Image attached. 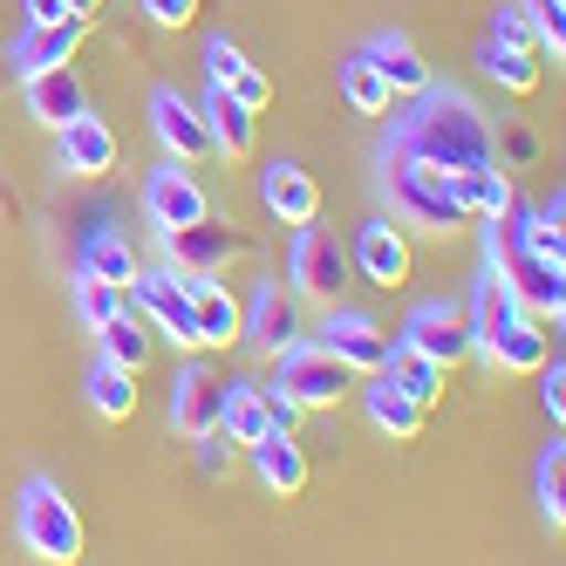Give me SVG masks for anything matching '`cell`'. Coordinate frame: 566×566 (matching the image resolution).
<instances>
[{
	"label": "cell",
	"mask_w": 566,
	"mask_h": 566,
	"mask_svg": "<svg viewBox=\"0 0 566 566\" xmlns=\"http://www.w3.org/2000/svg\"><path fill=\"white\" fill-rule=\"evenodd\" d=\"M417 109L389 130V150H410L437 171H471V165H492V124L478 116V103H464L458 90H417Z\"/></svg>",
	"instance_id": "obj_1"
},
{
	"label": "cell",
	"mask_w": 566,
	"mask_h": 566,
	"mask_svg": "<svg viewBox=\"0 0 566 566\" xmlns=\"http://www.w3.org/2000/svg\"><path fill=\"white\" fill-rule=\"evenodd\" d=\"M382 185H389V212L402 226H423V232H458L464 226V206L451 191V171L423 165L410 150H389L382 157Z\"/></svg>",
	"instance_id": "obj_2"
},
{
	"label": "cell",
	"mask_w": 566,
	"mask_h": 566,
	"mask_svg": "<svg viewBox=\"0 0 566 566\" xmlns=\"http://www.w3.org/2000/svg\"><path fill=\"white\" fill-rule=\"evenodd\" d=\"M14 525H21V546L34 559H49V566H75V559H83V518H75V505L55 492L49 478H28L21 484Z\"/></svg>",
	"instance_id": "obj_3"
},
{
	"label": "cell",
	"mask_w": 566,
	"mask_h": 566,
	"mask_svg": "<svg viewBox=\"0 0 566 566\" xmlns=\"http://www.w3.org/2000/svg\"><path fill=\"white\" fill-rule=\"evenodd\" d=\"M492 266L505 273V287L518 294L525 314H533V321H553V328H559V314H566V266H546V260H533V253H518L512 232H492Z\"/></svg>",
	"instance_id": "obj_4"
},
{
	"label": "cell",
	"mask_w": 566,
	"mask_h": 566,
	"mask_svg": "<svg viewBox=\"0 0 566 566\" xmlns=\"http://www.w3.org/2000/svg\"><path fill=\"white\" fill-rule=\"evenodd\" d=\"M280 361V389H287L301 410H335V402L348 396V382H355V369H342V361L328 355V348H307V342H294V348H280L273 355Z\"/></svg>",
	"instance_id": "obj_5"
},
{
	"label": "cell",
	"mask_w": 566,
	"mask_h": 566,
	"mask_svg": "<svg viewBox=\"0 0 566 566\" xmlns=\"http://www.w3.org/2000/svg\"><path fill=\"white\" fill-rule=\"evenodd\" d=\"M144 212L157 219V232H178V226L212 219V198H206V185L185 171V157H165V165L144 178Z\"/></svg>",
	"instance_id": "obj_6"
},
{
	"label": "cell",
	"mask_w": 566,
	"mask_h": 566,
	"mask_svg": "<svg viewBox=\"0 0 566 566\" xmlns=\"http://www.w3.org/2000/svg\"><path fill=\"white\" fill-rule=\"evenodd\" d=\"M90 42V14H69V21H28L21 28V42L8 49V62H14V75L28 83V75H42V69H62V62H75V49Z\"/></svg>",
	"instance_id": "obj_7"
},
{
	"label": "cell",
	"mask_w": 566,
	"mask_h": 566,
	"mask_svg": "<svg viewBox=\"0 0 566 566\" xmlns=\"http://www.w3.org/2000/svg\"><path fill=\"white\" fill-rule=\"evenodd\" d=\"M287 273H294V294L335 301V294L348 287V253L335 247V232H321V226L307 219V226H301V239H294V260H287Z\"/></svg>",
	"instance_id": "obj_8"
},
{
	"label": "cell",
	"mask_w": 566,
	"mask_h": 566,
	"mask_svg": "<svg viewBox=\"0 0 566 566\" xmlns=\"http://www.w3.org/2000/svg\"><path fill=\"white\" fill-rule=\"evenodd\" d=\"M402 348H417L430 361H443V369H458V361L471 355V314L464 307H417L410 321H402Z\"/></svg>",
	"instance_id": "obj_9"
},
{
	"label": "cell",
	"mask_w": 566,
	"mask_h": 566,
	"mask_svg": "<svg viewBox=\"0 0 566 566\" xmlns=\"http://www.w3.org/2000/svg\"><path fill=\"white\" fill-rule=\"evenodd\" d=\"M239 342H247L253 355H280V348H294L301 342V307L294 294H280V287H260L253 307H239Z\"/></svg>",
	"instance_id": "obj_10"
},
{
	"label": "cell",
	"mask_w": 566,
	"mask_h": 566,
	"mask_svg": "<svg viewBox=\"0 0 566 566\" xmlns=\"http://www.w3.org/2000/svg\"><path fill=\"white\" fill-rule=\"evenodd\" d=\"M62 144H55V171H69V178H103V171H116V130L103 124V116H69V124L55 130Z\"/></svg>",
	"instance_id": "obj_11"
},
{
	"label": "cell",
	"mask_w": 566,
	"mask_h": 566,
	"mask_svg": "<svg viewBox=\"0 0 566 566\" xmlns=\"http://www.w3.org/2000/svg\"><path fill=\"white\" fill-rule=\"evenodd\" d=\"M348 266L369 280V287H402V280H410V239H402L389 219H369L355 232V253H348Z\"/></svg>",
	"instance_id": "obj_12"
},
{
	"label": "cell",
	"mask_w": 566,
	"mask_h": 566,
	"mask_svg": "<svg viewBox=\"0 0 566 566\" xmlns=\"http://www.w3.org/2000/svg\"><path fill=\"white\" fill-rule=\"evenodd\" d=\"M314 348H328L335 361H342V369H355V376H376L382 369V361H389V335L376 328V321L369 314H328V328H321V342Z\"/></svg>",
	"instance_id": "obj_13"
},
{
	"label": "cell",
	"mask_w": 566,
	"mask_h": 566,
	"mask_svg": "<svg viewBox=\"0 0 566 566\" xmlns=\"http://www.w3.org/2000/svg\"><path fill=\"white\" fill-rule=\"evenodd\" d=\"M150 130H157V144H165L171 157H185V165L212 150L206 116H198V103H185L178 90H150Z\"/></svg>",
	"instance_id": "obj_14"
},
{
	"label": "cell",
	"mask_w": 566,
	"mask_h": 566,
	"mask_svg": "<svg viewBox=\"0 0 566 566\" xmlns=\"http://www.w3.org/2000/svg\"><path fill=\"white\" fill-rule=\"evenodd\" d=\"M464 314H471V355L484 361V369H492V342H499V335L512 328L518 314H525V307H518V294L505 287V273H499V266L478 280V301H471Z\"/></svg>",
	"instance_id": "obj_15"
},
{
	"label": "cell",
	"mask_w": 566,
	"mask_h": 566,
	"mask_svg": "<svg viewBox=\"0 0 566 566\" xmlns=\"http://www.w3.org/2000/svg\"><path fill=\"white\" fill-rule=\"evenodd\" d=\"M165 253H171V266L212 280V273H226V260L239 253V232H226V226H212V219H198V226L165 232Z\"/></svg>",
	"instance_id": "obj_16"
},
{
	"label": "cell",
	"mask_w": 566,
	"mask_h": 566,
	"mask_svg": "<svg viewBox=\"0 0 566 566\" xmlns=\"http://www.w3.org/2000/svg\"><path fill=\"white\" fill-rule=\"evenodd\" d=\"M219 410H226V376H212V369H178V396H171V423L185 430V437H206V430H219Z\"/></svg>",
	"instance_id": "obj_17"
},
{
	"label": "cell",
	"mask_w": 566,
	"mask_h": 566,
	"mask_svg": "<svg viewBox=\"0 0 566 566\" xmlns=\"http://www.w3.org/2000/svg\"><path fill=\"white\" fill-rule=\"evenodd\" d=\"M253 451V471L273 499H301L307 492V451L294 443V430H266L260 443H247Z\"/></svg>",
	"instance_id": "obj_18"
},
{
	"label": "cell",
	"mask_w": 566,
	"mask_h": 566,
	"mask_svg": "<svg viewBox=\"0 0 566 566\" xmlns=\"http://www.w3.org/2000/svg\"><path fill=\"white\" fill-rule=\"evenodd\" d=\"M260 206L280 226H307V219H321V185L301 165H266L260 171Z\"/></svg>",
	"instance_id": "obj_19"
},
{
	"label": "cell",
	"mask_w": 566,
	"mask_h": 566,
	"mask_svg": "<svg viewBox=\"0 0 566 566\" xmlns=\"http://www.w3.org/2000/svg\"><path fill=\"white\" fill-rule=\"evenodd\" d=\"M21 90H28V116H34V124H49V130H62L69 116H83V109H90L83 75H75L69 62H62V69H42V75H28Z\"/></svg>",
	"instance_id": "obj_20"
},
{
	"label": "cell",
	"mask_w": 566,
	"mask_h": 566,
	"mask_svg": "<svg viewBox=\"0 0 566 566\" xmlns=\"http://www.w3.org/2000/svg\"><path fill=\"white\" fill-rule=\"evenodd\" d=\"M198 116H206V137H212V150H219V157H253V137H260L253 124H260V116L239 103L232 90H219V83H212V90H206V103H198Z\"/></svg>",
	"instance_id": "obj_21"
},
{
	"label": "cell",
	"mask_w": 566,
	"mask_h": 566,
	"mask_svg": "<svg viewBox=\"0 0 566 566\" xmlns=\"http://www.w3.org/2000/svg\"><path fill=\"white\" fill-rule=\"evenodd\" d=\"M451 191H458L464 219H505L512 212V178L499 171V157L492 165H471V171H451Z\"/></svg>",
	"instance_id": "obj_22"
},
{
	"label": "cell",
	"mask_w": 566,
	"mask_h": 566,
	"mask_svg": "<svg viewBox=\"0 0 566 566\" xmlns=\"http://www.w3.org/2000/svg\"><path fill=\"white\" fill-rule=\"evenodd\" d=\"M361 402H369V423H376L382 437H396V443H410V437L423 430V417H430L423 402H410V396H402V389H396V382L382 376V369L369 376V389H361Z\"/></svg>",
	"instance_id": "obj_23"
},
{
	"label": "cell",
	"mask_w": 566,
	"mask_h": 566,
	"mask_svg": "<svg viewBox=\"0 0 566 566\" xmlns=\"http://www.w3.org/2000/svg\"><path fill=\"white\" fill-rule=\"evenodd\" d=\"M369 62L382 69L389 96H417V90H430V62L417 55L410 34H376V42H369Z\"/></svg>",
	"instance_id": "obj_24"
},
{
	"label": "cell",
	"mask_w": 566,
	"mask_h": 566,
	"mask_svg": "<svg viewBox=\"0 0 566 566\" xmlns=\"http://www.w3.org/2000/svg\"><path fill=\"white\" fill-rule=\"evenodd\" d=\"M559 191L546 198V206L539 212H518L512 219V247L518 253H533V260H546V266H566V232H559Z\"/></svg>",
	"instance_id": "obj_25"
},
{
	"label": "cell",
	"mask_w": 566,
	"mask_h": 566,
	"mask_svg": "<svg viewBox=\"0 0 566 566\" xmlns=\"http://www.w3.org/2000/svg\"><path fill=\"white\" fill-rule=\"evenodd\" d=\"M546 355H553V342H546V321L518 314L512 328H505V335L492 342V369H505V376H533Z\"/></svg>",
	"instance_id": "obj_26"
},
{
	"label": "cell",
	"mask_w": 566,
	"mask_h": 566,
	"mask_svg": "<svg viewBox=\"0 0 566 566\" xmlns=\"http://www.w3.org/2000/svg\"><path fill=\"white\" fill-rule=\"evenodd\" d=\"M382 376L410 396V402H423V410H430V402L443 396V376H451V369H443V361H430V355H417V348H402V342H389Z\"/></svg>",
	"instance_id": "obj_27"
},
{
	"label": "cell",
	"mask_w": 566,
	"mask_h": 566,
	"mask_svg": "<svg viewBox=\"0 0 566 566\" xmlns=\"http://www.w3.org/2000/svg\"><path fill=\"white\" fill-rule=\"evenodd\" d=\"M478 69L492 75L499 90H512V96L539 90V55H533V49H512V42H499V34H484V42H478Z\"/></svg>",
	"instance_id": "obj_28"
},
{
	"label": "cell",
	"mask_w": 566,
	"mask_h": 566,
	"mask_svg": "<svg viewBox=\"0 0 566 566\" xmlns=\"http://www.w3.org/2000/svg\"><path fill=\"white\" fill-rule=\"evenodd\" d=\"M90 410L103 417V423H124L130 410H137V369H124V361H96L90 369Z\"/></svg>",
	"instance_id": "obj_29"
},
{
	"label": "cell",
	"mask_w": 566,
	"mask_h": 566,
	"mask_svg": "<svg viewBox=\"0 0 566 566\" xmlns=\"http://www.w3.org/2000/svg\"><path fill=\"white\" fill-rule=\"evenodd\" d=\"M342 96H348L355 116H389V109H396V96H389V83H382V69L369 62V49H355V55L342 62Z\"/></svg>",
	"instance_id": "obj_30"
},
{
	"label": "cell",
	"mask_w": 566,
	"mask_h": 566,
	"mask_svg": "<svg viewBox=\"0 0 566 566\" xmlns=\"http://www.w3.org/2000/svg\"><path fill=\"white\" fill-rule=\"evenodd\" d=\"M219 430L247 451V443H260L273 423H266V402H260V382H226V410H219Z\"/></svg>",
	"instance_id": "obj_31"
},
{
	"label": "cell",
	"mask_w": 566,
	"mask_h": 566,
	"mask_svg": "<svg viewBox=\"0 0 566 566\" xmlns=\"http://www.w3.org/2000/svg\"><path fill=\"white\" fill-rule=\"evenodd\" d=\"M191 314H198V342L206 348H232L239 342V301L219 287V280H206V287L191 294Z\"/></svg>",
	"instance_id": "obj_32"
},
{
	"label": "cell",
	"mask_w": 566,
	"mask_h": 566,
	"mask_svg": "<svg viewBox=\"0 0 566 566\" xmlns=\"http://www.w3.org/2000/svg\"><path fill=\"white\" fill-rule=\"evenodd\" d=\"M83 273H96V280H109V287L130 294V280H137L130 239H124V232H90V239H83Z\"/></svg>",
	"instance_id": "obj_33"
},
{
	"label": "cell",
	"mask_w": 566,
	"mask_h": 566,
	"mask_svg": "<svg viewBox=\"0 0 566 566\" xmlns=\"http://www.w3.org/2000/svg\"><path fill=\"white\" fill-rule=\"evenodd\" d=\"M130 301H124V287H109V280H96V273H75V314H83V328L96 335V328H109L116 314H124Z\"/></svg>",
	"instance_id": "obj_34"
},
{
	"label": "cell",
	"mask_w": 566,
	"mask_h": 566,
	"mask_svg": "<svg viewBox=\"0 0 566 566\" xmlns=\"http://www.w3.org/2000/svg\"><path fill=\"white\" fill-rule=\"evenodd\" d=\"M103 335V355L109 361H124V369H144V361H150V335H144V321L124 307V314H116L109 321V328H96Z\"/></svg>",
	"instance_id": "obj_35"
},
{
	"label": "cell",
	"mask_w": 566,
	"mask_h": 566,
	"mask_svg": "<svg viewBox=\"0 0 566 566\" xmlns=\"http://www.w3.org/2000/svg\"><path fill=\"white\" fill-rule=\"evenodd\" d=\"M539 512H546L553 533L566 525V443H559V437L539 451Z\"/></svg>",
	"instance_id": "obj_36"
},
{
	"label": "cell",
	"mask_w": 566,
	"mask_h": 566,
	"mask_svg": "<svg viewBox=\"0 0 566 566\" xmlns=\"http://www.w3.org/2000/svg\"><path fill=\"white\" fill-rule=\"evenodd\" d=\"M518 14L533 21V34H539V55H566V0H518Z\"/></svg>",
	"instance_id": "obj_37"
},
{
	"label": "cell",
	"mask_w": 566,
	"mask_h": 566,
	"mask_svg": "<svg viewBox=\"0 0 566 566\" xmlns=\"http://www.w3.org/2000/svg\"><path fill=\"white\" fill-rule=\"evenodd\" d=\"M533 376H539V402H546V417H553V430H559V417H566V369H559V355H546Z\"/></svg>",
	"instance_id": "obj_38"
},
{
	"label": "cell",
	"mask_w": 566,
	"mask_h": 566,
	"mask_svg": "<svg viewBox=\"0 0 566 566\" xmlns=\"http://www.w3.org/2000/svg\"><path fill=\"white\" fill-rule=\"evenodd\" d=\"M137 8H144V21H150V28H171V34L198 21V0H137Z\"/></svg>",
	"instance_id": "obj_39"
},
{
	"label": "cell",
	"mask_w": 566,
	"mask_h": 566,
	"mask_svg": "<svg viewBox=\"0 0 566 566\" xmlns=\"http://www.w3.org/2000/svg\"><path fill=\"white\" fill-rule=\"evenodd\" d=\"M492 34H499V42H512V49H533L539 55V34H533V21H525L518 8H499L492 14Z\"/></svg>",
	"instance_id": "obj_40"
},
{
	"label": "cell",
	"mask_w": 566,
	"mask_h": 566,
	"mask_svg": "<svg viewBox=\"0 0 566 566\" xmlns=\"http://www.w3.org/2000/svg\"><path fill=\"white\" fill-rule=\"evenodd\" d=\"M226 90H232V96H239V103H247V109H253V116H260V109H266V103H273V83H266V75H260V69H253V62H247V69H239V75H232V83H226Z\"/></svg>",
	"instance_id": "obj_41"
},
{
	"label": "cell",
	"mask_w": 566,
	"mask_h": 566,
	"mask_svg": "<svg viewBox=\"0 0 566 566\" xmlns=\"http://www.w3.org/2000/svg\"><path fill=\"white\" fill-rule=\"evenodd\" d=\"M239 69H247V55H239V49L226 42V34H219V42H206V75H212V83H219V90L232 83V75H239Z\"/></svg>",
	"instance_id": "obj_42"
},
{
	"label": "cell",
	"mask_w": 566,
	"mask_h": 566,
	"mask_svg": "<svg viewBox=\"0 0 566 566\" xmlns=\"http://www.w3.org/2000/svg\"><path fill=\"white\" fill-rule=\"evenodd\" d=\"M260 402H266V423H273V430H294V423L307 417V410H301V402L280 389V382H266V389H260Z\"/></svg>",
	"instance_id": "obj_43"
},
{
	"label": "cell",
	"mask_w": 566,
	"mask_h": 566,
	"mask_svg": "<svg viewBox=\"0 0 566 566\" xmlns=\"http://www.w3.org/2000/svg\"><path fill=\"white\" fill-rule=\"evenodd\" d=\"M198 443H206V451H198V464H206V478H219V471L232 464V437H226V430H206Z\"/></svg>",
	"instance_id": "obj_44"
},
{
	"label": "cell",
	"mask_w": 566,
	"mask_h": 566,
	"mask_svg": "<svg viewBox=\"0 0 566 566\" xmlns=\"http://www.w3.org/2000/svg\"><path fill=\"white\" fill-rule=\"evenodd\" d=\"M28 21H69V0H28Z\"/></svg>",
	"instance_id": "obj_45"
},
{
	"label": "cell",
	"mask_w": 566,
	"mask_h": 566,
	"mask_svg": "<svg viewBox=\"0 0 566 566\" xmlns=\"http://www.w3.org/2000/svg\"><path fill=\"white\" fill-rule=\"evenodd\" d=\"M69 14H96V0H69Z\"/></svg>",
	"instance_id": "obj_46"
}]
</instances>
